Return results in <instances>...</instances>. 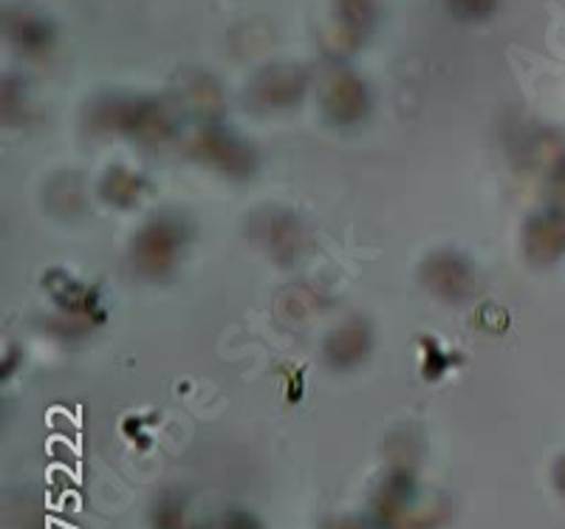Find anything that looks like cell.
<instances>
[{"label":"cell","mask_w":565,"mask_h":529,"mask_svg":"<svg viewBox=\"0 0 565 529\" xmlns=\"http://www.w3.org/2000/svg\"><path fill=\"white\" fill-rule=\"evenodd\" d=\"M184 226L173 219H156L136 241V266L150 278L168 275L175 266V255L184 246Z\"/></svg>","instance_id":"obj_1"},{"label":"cell","mask_w":565,"mask_h":529,"mask_svg":"<svg viewBox=\"0 0 565 529\" xmlns=\"http://www.w3.org/2000/svg\"><path fill=\"white\" fill-rule=\"evenodd\" d=\"M322 108L331 123L353 125L360 123L371 108V94L356 74L337 68L322 85Z\"/></svg>","instance_id":"obj_2"},{"label":"cell","mask_w":565,"mask_h":529,"mask_svg":"<svg viewBox=\"0 0 565 529\" xmlns=\"http://www.w3.org/2000/svg\"><path fill=\"white\" fill-rule=\"evenodd\" d=\"M424 284L444 300H463L472 292V266L456 252H438L424 264Z\"/></svg>","instance_id":"obj_3"},{"label":"cell","mask_w":565,"mask_h":529,"mask_svg":"<svg viewBox=\"0 0 565 529\" xmlns=\"http://www.w3.org/2000/svg\"><path fill=\"white\" fill-rule=\"evenodd\" d=\"M105 123L116 125V128L128 130V134H141V136H164L173 125H170L164 108H159L156 103H130V99H114V103H105L103 108Z\"/></svg>","instance_id":"obj_4"},{"label":"cell","mask_w":565,"mask_h":529,"mask_svg":"<svg viewBox=\"0 0 565 529\" xmlns=\"http://www.w3.org/2000/svg\"><path fill=\"white\" fill-rule=\"evenodd\" d=\"M193 150L201 159H206L212 168L230 170V173H246L252 168V162H255L252 150L241 139H235V136L221 128L199 130Z\"/></svg>","instance_id":"obj_5"},{"label":"cell","mask_w":565,"mask_h":529,"mask_svg":"<svg viewBox=\"0 0 565 529\" xmlns=\"http://www.w3.org/2000/svg\"><path fill=\"white\" fill-rule=\"evenodd\" d=\"M306 91V74L297 65H271L252 85V99L266 108H289Z\"/></svg>","instance_id":"obj_6"},{"label":"cell","mask_w":565,"mask_h":529,"mask_svg":"<svg viewBox=\"0 0 565 529\" xmlns=\"http://www.w3.org/2000/svg\"><path fill=\"white\" fill-rule=\"evenodd\" d=\"M334 18L340 34L337 43L342 45V52H351L376 23V0H334Z\"/></svg>","instance_id":"obj_7"},{"label":"cell","mask_w":565,"mask_h":529,"mask_svg":"<svg viewBox=\"0 0 565 529\" xmlns=\"http://www.w3.org/2000/svg\"><path fill=\"white\" fill-rule=\"evenodd\" d=\"M367 351H371V329L362 320H348L326 342L328 362L337 368L356 366V362L365 360Z\"/></svg>","instance_id":"obj_8"},{"label":"cell","mask_w":565,"mask_h":529,"mask_svg":"<svg viewBox=\"0 0 565 529\" xmlns=\"http://www.w3.org/2000/svg\"><path fill=\"white\" fill-rule=\"evenodd\" d=\"M7 34L9 43H14L26 54H40L54 43L52 23L34 12H23V9L7 14Z\"/></svg>","instance_id":"obj_9"},{"label":"cell","mask_w":565,"mask_h":529,"mask_svg":"<svg viewBox=\"0 0 565 529\" xmlns=\"http://www.w3.org/2000/svg\"><path fill=\"white\" fill-rule=\"evenodd\" d=\"M529 258L552 261L565 250V215L548 213L529 224Z\"/></svg>","instance_id":"obj_10"},{"label":"cell","mask_w":565,"mask_h":529,"mask_svg":"<svg viewBox=\"0 0 565 529\" xmlns=\"http://www.w3.org/2000/svg\"><path fill=\"white\" fill-rule=\"evenodd\" d=\"M141 190V181L122 168H114L105 179V195L114 204H134Z\"/></svg>","instance_id":"obj_11"},{"label":"cell","mask_w":565,"mask_h":529,"mask_svg":"<svg viewBox=\"0 0 565 529\" xmlns=\"http://www.w3.org/2000/svg\"><path fill=\"white\" fill-rule=\"evenodd\" d=\"M458 20H487L494 12V0H447Z\"/></svg>","instance_id":"obj_12"}]
</instances>
